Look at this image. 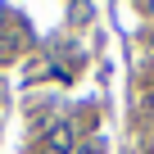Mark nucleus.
I'll return each instance as SVG.
<instances>
[{
	"mask_svg": "<svg viewBox=\"0 0 154 154\" xmlns=\"http://www.w3.org/2000/svg\"><path fill=\"white\" fill-rule=\"evenodd\" d=\"M50 145H54V149H68V127H54V131H50Z\"/></svg>",
	"mask_w": 154,
	"mask_h": 154,
	"instance_id": "nucleus-1",
	"label": "nucleus"
},
{
	"mask_svg": "<svg viewBox=\"0 0 154 154\" xmlns=\"http://www.w3.org/2000/svg\"><path fill=\"white\" fill-rule=\"evenodd\" d=\"M140 5H145V9H149V14H154V0H140Z\"/></svg>",
	"mask_w": 154,
	"mask_h": 154,
	"instance_id": "nucleus-2",
	"label": "nucleus"
}]
</instances>
